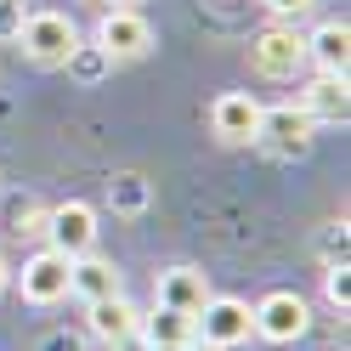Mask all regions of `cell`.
I'll return each instance as SVG.
<instances>
[{
	"label": "cell",
	"instance_id": "1",
	"mask_svg": "<svg viewBox=\"0 0 351 351\" xmlns=\"http://www.w3.org/2000/svg\"><path fill=\"white\" fill-rule=\"evenodd\" d=\"M17 46H23V57L40 62V69H62L69 51L80 46V23H74L69 12H23Z\"/></svg>",
	"mask_w": 351,
	"mask_h": 351
},
{
	"label": "cell",
	"instance_id": "2",
	"mask_svg": "<svg viewBox=\"0 0 351 351\" xmlns=\"http://www.w3.org/2000/svg\"><path fill=\"white\" fill-rule=\"evenodd\" d=\"M250 335H255V312H250V300H238V295H210L199 306V317H193V340H204L215 351L244 346Z\"/></svg>",
	"mask_w": 351,
	"mask_h": 351
},
{
	"label": "cell",
	"instance_id": "3",
	"mask_svg": "<svg viewBox=\"0 0 351 351\" xmlns=\"http://www.w3.org/2000/svg\"><path fill=\"white\" fill-rule=\"evenodd\" d=\"M97 51L108 62H136L153 51V23L136 6H108L102 23H97Z\"/></svg>",
	"mask_w": 351,
	"mask_h": 351
},
{
	"label": "cell",
	"instance_id": "4",
	"mask_svg": "<svg viewBox=\"0 0 351 351\" xmlns=\"http://www.w3.org/2000/svg\"><path fill=\"white\" fill-rule=\"evenodd\" d=\"M312 119H306V108L300 102H278V108H261V130H255V142L278 153V159H295V153L312 147Z\"/></svg>",
	"mask_w": 351,
	"mask_h": 351
},
{
	"label": "cell",
	"instance_id": "5",
	"mask_svg": "<svg viewBox=\"0 0 351 351\" xmlns=\"http://www.w3.org/2000/svg\"><path fill=\"white\" fill-rule=\"evenodd\" d=\"M250 312H255V335L272 340V346H289V340H300L306 328H312V306L295 289H272L261 306H250Z\"/></svg>",
	"mask_w": 351,
	"mask_h": 351
},
{
	"label": "cell",
	"instance_id": "6",
	"mask_svg": "<svg viewBox=\"0 0 351 351\" xmlns=\"http://www.w3.org/2000/svg\"><path fill=\"white\" fill-rule=\"evenodd\" d=\"M250 62H255V74H267V80H289L300 62H306V34L289 29V23L261 29L255 46H250Z\"/></svg>",
	"mask_w": 351,
	"mask_h": 351
},
{
	"label": "cell",
	"instance_id": "7",
	"mask_svg": "<svg viewBox=\"0 0 351 351\" xmlns=\"http://www.w3.org/2000/svg\"><path fill=\"white\" fill-rule=\"evenodd\" d=\"M46 238H51V250L69 255V261H74V255H91V250H97V210L80 204V199L46 210Z\"/></svg>",
	"mask_w": 351,
	"mask_h": 351
},
{
	"label": "cell",
	"instance_id": "8",
	"mask_svg": "<svg viewBox=\"0 0 351 351\" xmlns=\"http://www.w3.org/2000/svg\"><path fill=\"white\" fill-rule=\"evenodd\" d=\"M17 289H23L29 306H57L62 295H69V255H57V250L29 255L23 272H17Z\"/></svg>",
	"mask_w": 351,
	"mask_h": 351
},
{
	"label": "cell",
	"instance_id": "9",
	"mask_svg": "<svg viewBox=\"0 0 351 351\" xmlns=\"http://www.w3.org/2000/svg\"><path fill=\"white\" fill-rule=\"evenodd\" d=\"M210 130H215L221 142H232V147L255 142V130H261V102H255L250 91H227V97H215V108H210Z\"/></svg>",
	"mask_w": 351,
	"mask_h": 351
},
{
	"label": "cell",
	"instance_id": "10",
	"mask_svg": "<svg viewBox=\"0 0 351 351\" xmlns=\"http://www.w3.org/2000/svg\"><path fill=\"white\" fill-rule=\"evenodd\" d=\"M306 57L317 62V74H346V62H351V23L346 17H323V23L306 34Z\"/></svg>",
	"mask_w": 351,
	"mask_h": 351
},
{
	"label": "cell",
	"instance_id": "11",
	"mask_svg": "<svg viewBox=\"0 0 351 351\" xmlns=\"http://www.w3.org/2000/svg\"><path fill=\"white\" fill-rule=\"evenodd\" d=\"M300 108H306V119H312V125H346V114H351L346 74H317L300 91Z\"/></svg>",
	"mask_w": 351,
	"mask_h": 351
},
{
	"label": "cell",
	"instance_id": "12",
	"mask_svg": "<svg viewBox=\"0 0 351 351\" xmlns=\"http://www.w3.org/2000/svg\"><path fill=\"white\" fill-rule=\"evenodd\" d=\"M69 295H80L85 306L119 295V267H114V261H102L97 250H91V255H74V261H69Z\"/></svg>",
	"mask_w": 351,
	"mask_h": 351
},
{
	"label": "cell",
	"instance_id": "13",
	"mask_svg": "<svg viewBox=\"0 0 351 351\" xmlns=\"http://www.w3.org/2000/svg\"><path fill=\"white\" fill-rule=\"evenodd\" d=\"M204 300H210V278H204L199 267H170V272H159V306L199 317Z\"/></svg>",
	"mask_w": 351,
	"mask_h": 351
},
{
	"label": "cell",
	"instance_id": "14",
	"mask_svg": "<svg viewBox=\"0 0 351 351\" xmlns=\"http://www.w3.org/2000/svg\"><path fill=\"white\" fill-rule=\"evenodd\" d=\"M85 323H91L97 340L114 346V340H125V335H136V328H142V312H136V306L125 300V289H119V295H108V300H91Z\"/></svg>",
	"mask_w": 351,
	"mask_h": 351
},
{
	"label": "cell",
	"instance_id": "15",
	"mask_svg": "<svg viewBox=\"0 0 351 351\" xmlns=\"http://www.w3.org/2000/svg\"><path fill=\"white\" fill-rule=\"evenodd\" d=\"M142 340L147 346H193V317L187 312H170V306H159L153 317H142Z\"/></svg>",
	"mask_w": 351,
	"mask_h": 351
},
{
	"label": "cell",
	"instance_id": "16",
	"mask_svg": "<svg viewBox=\"0 0 351 351\" xmlns=\"http://www.w3.org/2000/svg\"><path fill=\"white\" fill-rule=\"evenodd\" d=\"M108 199H114V210H125V215H136V210L147 204V182H142V176H119V182L108 187Z\"/></svg>",
	"mask_w": 351,
	"mask_h": 351
},
{
	"label": "cell",
	"instance_id": "17",
	"mask_svg": "<svg viewBox=\"0 0 351 351\" xmlns=\"http://www.w3.org/2000/svg\"><path fill=\"white\" fill-rule=\"evenodd\" d=\"M62 69H74V74H80V80H97V74H102V69H108V57H102V51H97V46H85V40H80V46H74V51H69V62H62Z\"/></svg>",
	"mask_w": 351,
	"mask_h": 351
},
{
	"label": "cell",
	"instance_id": "18",
	"mask_svg": "<svg viewBox=\"0 0 351 351\" xmlns=\"http://www.w3.org/2000/svg\"><path fill=\"white\" fill-rule=\"evenodd\" d=\"M323 289H328V300L346 312V300H351V278H346V267H328V278H323Z\"/></svg>",
	"mask_w": 351,
	"mask_h": 351
},
{
	"label": "cell",
	"instance_id": "19",
	"mask_svg": "<svg viewBox=\"0 0 351 351\" xmlns=\"http://www.w3.org/2000/svg\"><path fill=\"white\" fill-rule=\"evenodd\" d=\"M23 29V12H17V0H0V40H17Z\"/></svg>",
	"mask_w": 351,
	"mask_h": 351
},
{
	"label": "cell",
	"instance_id": "20",
	"mask_svg": "<svg viewBox=\"0 0 351 351\" xmlns=\"http://www.w3.org/2000/svg\"><path fill=\"white\" fill-rule=\"evenodd\" d=\"M40 351H85V340H80V335H69V328H57V335L40 340Z\"/></svg>",
	"mask_w": 351,
	"mask_h": 351
},
{
	"label": "cell",
	"instance_id": "21",
	"mask_svg": "<svg viewBox=\"0 0 351 351\" xmlns=\"http://www.w3.org/2000/svg\"><path fill=\"white\" fill-rule=\"evenodd\" d=\"M312 6H317V0H267V12H278V17H300Z\"/></svg>",
	"mask_w": 351,
	"mask_h": 351
},
{
	"label": "cell",
	"instance_id": "22",
	"mask_svg": "<svg viewBox=\"0 0 351 351\" xmlns=\"http://www.w3.org/2000/svg\"><path fill=\"white\" fill-rule=\"evenodd\" d=\"M114 351H147V340H142V328H136V335H125V340H114Z\"/></svg>",
	"mask_w": 351,
	"mask_h": 351
},
{
	"label": "cell",
	"instance_id": "23",
	"mask_svg": "<svg viewBox=\"0 0 351 351\" xmlns=\"http://www.w3.org/2000/svg\"><path fill=\"white\" fill-rule=\"evenodd\" d=\"M6 283H12V267H6V261H0V289H6Z\"/></svg>",
	"mask_w": 351,
	"mask_h": 351
},
{
	"label": "cell",
	"instance_id": "24",
	"mask_svg": "<svg viewBox=\"0 0 351 351\" xmlns=\"http://www.w3.org/2000/svg\"><path fill=\"white\" fill-rule=\"evenodd\" d=\"M182 351H215V346H204V340H193V346H182Z\"/></svg>",
	"mask_w": 351,
	"mask_h": 351
},
{
	"label": "cell",
	"instance_id": "25",
	"mask_svg": "<svg viewBox=\"0 0 351 351\" xmlns=\"http://www.w3.org/2000/svg\"><path fill=\"white\" fill-rule=\"evenodd\" d=\"M125 6H136V0H125Z\"/></svg>",
	"mask_w": 351,
	"mask_h": 351
}]
</instances>
